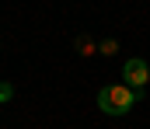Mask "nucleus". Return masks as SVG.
Returning <instances> with one entry per match:
<instances>
[{
	"label": "nucleus",
	"instance_id": "1",
	"mask_svg": "<svg viewBox=\"0 0 150 129\" xmlns=\"http://www.w3.org/2000/svg\"><path fill=\"white\" fill-rule=\"evenodd\" d=\"M143 98V91H136V87L129 84H108L98 91V108L105 112V115H129L133 108H136V101Z\"/></svg>",
	"mask_w": 150,
	"mask_h": 129
},
{
	"label": "nucleus",
	"instance_id": "2",
	"mask_svg": "<svg viewBox=\"0 0 150 129\" xmlns=\"http://www.w3.org/2000/svg\"><path fill=\"white\" fill-rule=\"evenodd\" d=\"M147 80H150V63L143 59V56H133V59H126V63H122V84L143 91Z\"/></svg>",
	"mask_w": 150,
	"mask_h": 129
},
{
	"label": "nucleus",
	"instance_id": "3",
	"mask_svg": "<svg viewBox=\"0 0 150 129\" xmlns=\"http://www.w3.org/2000/svg\"><path fill=\"white\" fill-rule=\"evenodd\" d=\"M11 98H14V87L7 84V80H0V105H4V101H11Z\"/></svg>",
	"mask_w": 150,
	"mask_h": 129
}]
</instances>
